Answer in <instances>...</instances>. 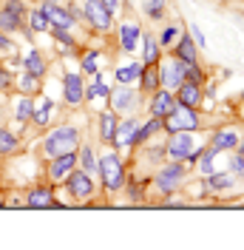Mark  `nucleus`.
Listing matches in <instances>:
<instances>
[{
	"mask_svg": "<svg viewBox=\"0 0 244 250\" xmlns=\"http://www.w3.org/2000/svg\"><path fill=\"white\" fill-rule=\"evenodd\" d=\"M65 188H68V193L74 199H88L91 190H94L91 179H88V171H71L68 179H65Z\"/></svg>",
	"mask_w": 244,
	"mask_h": 250,
	"instance_id": "20e7f679",
	"label": "nucleus"
},
{
	"mask_svg": "<svg viewBox=\"0 0 244 250\" xmlns=\"http://www.w3.org/2000/svg\"><path fill=\"white\" fill-rule=\"evenodd\" d=\"M173 105H176L173 94L170 91H159L156 97H153V103H151V114L153 117H168L170 111H173Z\"/></svg>",
	"mask_w": 244,
	"mask_h": 250,
	"instance_id": "9b49d317",
	"label": "nucleus"
},
{
	"mask_svg": "<svg viewBox=\"0 0 244 250\" xmlns=\"http://www.w3.org/2000/svg\"><path fill=\"white\" fill-rule=\"evenodd\" d=\"M9 83H12V77H9V74L0 68V88H9Z\"/></svg>",
	"mask_w": 244,
	"mask_h": 250,
	"instance_id": "79ce46f5",
	"label": "nucleus"
},
{
	"mask_svg": "<svg viewBox=\"0 0 244 250\" xmlns=\"http://www.w3.org/2000/svg\"><path fill=\"white\" fill-rule=\"evenodd\" d=\"M9 9H15V12L23 15V0H9Z\"/></svg>",
	"mask_w": 244,
	"mask_h": 250,
	"instance_id": "37998d69",
	"label": "nucleus"
},
{
	"mask_svg": "<svg viewBox=\"0 0 244 250\" xmlns=\"http://www.w3.org/2000/svg\"><path fill=\"white\" fill-rule=\"evenodd\" d=\"M170 128V131H193L199 125V117L196 111L190 108V105H173V111L168 114V123H165Z\"/></svg>",
	"mask_w": 244,
	"mask_h": 250,
	"instance_id": "7ed1b4c3",
	"label": "nucleus"
},
{
	"mask_svg": "<svg viewBox=\"0 0 244 250\" xmlns=\"http://www.w3.org/2000/svg\"><path fill=\"white\" fill-rule=\"evenodd\" d=\"M168 154L173 159H187V156L193 154V137H190V131H176V137L168 142Z\"/></svg>",
	"mask_w": 244,
	"mask_h": 250,
	"instance_id": "39448f33",
	"label": "nucleus"
},
{
	"mask_svg": "<svg viewBox=\"0 0 244 250\" xmlns=\"http://www.w3.org/2000/svg\"><path fill=\"white\" fill-rule=\"evenodd\" d=\"M26 71L34 74V77H43V74H46V65H43L40 51H29V54H26Z\"/></svg>",
	"mask_w": 244,
	"mask_h": 250,
	"instance_id": "412c9836",
	"label": "nucleus"
},
{
	"mask_svg": "<svg viewBox=\"0 0 244 250\" xmlns=\"http://www.w3.org/2000/svg\"><path fill=\"white\" fill-rule=\"evenodd\" d=\"M142 88H148V91H153L156 85H159V68H156V62H151V68H145L142 65Z\"/></svg>",
	"mask_w": 244,
	"mask_h": 250,
	"instance_id": "5701e85b",
	"label": "nucleus"
},
{
	"mask_svg": "<svg viewBox=\"0 0 244 250\" xmlns=\"http://www.w3.org/2000/svg\"><path fill=\"white\" fill-rule=\"evenodd\" d=\"M43 15L48 17L51 26H60V29H71V26H74V17L68 15L65 9L54 6V3H46V6H43Z\"/></svg>",
	"mask_w": 244,
	"mask_h": 250,
	"instance_id": "6e6552de",
	"label": "nucleus"
},
{
	"mask_svg": "<svg viewBox=\"0 0 244 250\" xmlns=\"http://www.w3.org/2000/svg\"><path fill=\"white\" fill-rule=\"evenodd\" d=\"M239 145V134L230 128V131H216L213 134V151H230Z\"/></svg>",
	"mask_w": 244,
	"mask_h": 250,
	"instance_id": "4468645a",
	"label": "nucleus"
},
{
	"mask_svg": "<svg viewBox=\"0 0 244 250\" xmlns=\"http://www.w3.org/2000/svg\"><path fill=\"white\" fill-rule=\"evenodd\" d=\"M15 145H17V142H15V137H12L9 131H0V154H9Z\"/></svg>",
	"mask_w": 244,
	"mask_h": 250,
	"instance_id": "72a5a7b5",
	"label": "nucleus"
},
{
	"mask_svg": "<svg viewBox=\"0 0 244 250\" xmlns=\"http://www.w3.org/2000/svg\"><path fill=\"white\" fill-rule=\"evenodd\" d=\"M100 171H102V179H105L108 190H120L122 182H125V173H122V159H120V156H117V154L102 156Z\"/></svg>",
	"mask_w": 244,
	"mask_h": 250,
	"instance_id": "f03ea898",
	"label": "nucleus"
},
{
	"mask_svg": "<svg viewBox=\"0 0 244 250\" xmlns=\"http://www.w3.org/2000/svg\"><path fill=\"white\" fill-rule=\"evenodd\" d=\"M213 148H210V151H207V154L202 156V165H199V168H202V173H207V176H210V173H213Z\"/></svg>",
	"mask_w": 244,
	"mask_h": 250,
	"instance_id": "f704fd0d",
	"label": "nucleus"
},
{
	"mask_svg": "<svg viewBox=\"0 0 244 250\" xmlns=\"http://www.w3.org/2000/svg\"><path fill=\"white\" fill-rule=\"evenodd\" d=\"M139 74H142V65H139V62H134V65H125V68H120V71H117V80H122V83H131V80H139Z\"/></svg>",
	"mask_w": 244,
	"mask_h": 250,
	"instance_id": "a878e982",
	"label": "nucleus"
},
{
	"mask_svg": "<svg viewBox=\"0 0 244 250\" xmlns=\"http://www.w3.org/2000/svg\"><path fill=\"white\" fill-rule=\"evenodd\" d=\"M12 40H6V37H3V34H0V54H9V51H12Z\"/></svg>",
	"mask_w": 244,
	"mask_h": 250,
	"instance_id": "58836bf2",
	"label": "nucleus"
},
{
	"mask_svg": "<svg viewBox=\"0 0 244 250\" xmlns=\"http://www.w3.org/2000/svg\"><path fill=\"white\" fill-rule=\"evenodd\" d=\"M85 17L91 20L97 29H102V31L111 26V12L102 9V3H100V0H88V3H85Z\"/></svg>",
	"mask_w": 244,
	"mask_h": 250,
	"instance_id": "423d86ee",
	"label": "nucleus"
},
{
	"mask_svg": "<svg viewBox=\"0 0 244 250\" xmlns=\"http://www.w3.org/2000/svg\"><path fill=\"white\" fill-rule=\"evenodd\" d=\"M48 205H54L51 188H34L29 193V208H48Z\"/></svg>",
	"mask_w": 244,
	"mask_h": 250,
	"instance_id": "2eb2a0df",
	"label": "nucleus"
},
{
	"mask_svg": "<svg viewBox=\"0 0 244 250\" xmlns=\"http://www.w3.org/2000/svg\"><path fill=\"white\" fill-rule=\"evenodd\" d=\"M207 185H210V190H224V188L233 185V173H210Z\"/></svg>",
	"mask_w": 244,
	"mask_h": 250,
	"instance_id": "b1692460",
	"label": "nucleus"
},
{
	"mask_svg": "<svg viewBox=\"0 0 244 250\" xmlns=\"http://www.w3.org/2000/svg\"><path fill=\"white\" fill-rule=\"evenodd\" d=\"M23 91H37V77L34 74H23Z\"/></svg>",
	"mask_w": 244,
	"mask_h": 250,
	"instance_id": "4c0bfd02",
	"label": "nucleus"
},
{
	"mask_svg": "<svg viewBox=\"0 0 244 250\" xmlns=\"http://www.w3.org/2000/svg\"><path fill=\"white\" fill-rule=\"evenodd\" d=\"M137 128H139L137 120L122 123L120 128H117V134H114V142H117V145H131V142H134V134H137Z\"/></svg>",
	"mask_w": 244,
	"mask_h": 250,
	"instance_id": "dca6fc26",
	"label": "nucleus"
},
{
	"mask_svg": "<svg viewBox=\"0 0 244 250\" xmlns=\"http://www.w3.org/2000/svg\"><path fill=\"white\" fill-rule=\"evenodd\" d=\"M199 100H202V91H199V83H193V80H182L179 83V103L182 105H196Z\"/></svg>",
	"mask_w": 244,
	"mask_h": 250,
	"instance_id": "f8f14e48",
	"label": "nucleus"
},
{
	"mask_svg": "<svg viewBox=\"0 0 244 250\" xmlns=\"http://www.w3.org/2000/svg\"><path fill=\"white\" fill-rule=\"evenodd\" d=\"M193 37H196V43H199V46H204V37H202V31H199L196 26H193Z\"/></svg>",
	"mask_w": 244,
	"mask_h": 250,
	"instance_id": "c03bdc74",
	"label": "nucleus"
},
{
	"mask_svg": "<svg viewBox=\"0 0 244 250\" xmlns=\"http://www.w3.org/2000/svg\"><path fill=\"white\" fill-rule=\"evenodd\" d=\"M242 156H244V142H242Z\"/></svg>",
	"mask_w": 244,
	"mask_h": 250,
	"instance_id": "a18cd8bd",
	"label": "nucleus"
},
{
	"mask_svg": "<svg viewBox=\"0 0 244 250\" xmlns=\"http://www.w3.org/2000/svg\"><path fill=\"white\" fill-rule=\"evenodd\" d=\"M111 103H114V108L117 111L131 108V105H137V91H131V88H120V91L111 97Z\"/></svg>",
	"mask_w": 244,
	"mask_h": 250,
	"instance_id": "f3484780",
	"label": "nucleus"
},
{
	"mask_svg": "<svg viewBox=\"0 0 244 250\" xmlns=\"http://www.w3.org/2000/svg\"><path fill=\"white\" fill-rule=\"evenodd\" d=\"M100 131H102V140L105 142H114V134H117V117L105 111L102 117H100Z\"/></svg>",
	"mask_w": 244,
	"mask_h": 250,
	"instance_id": "aec40b11",
	"label": "nucleus"
},
{
	"mask_svg": "<svg viewBox=\"0 0 244 250\" xmlns=\"http://www.w3.org/2000/svg\"><path fill=\"white\" fill-rule=\"evenodd\" d=\"M82 97H85V88H82L80 74H68V77H65V100H68L71 105H77Z\"/></svg>",
	"mask_w": 244,
	"mask_h": 250,
	"instance_id": "ddd939ff",
	"label": "nucleus"
},
{
	"mask_svg": "<svg viewBox=\"0 0 244 250\" xmlns=\"http://www.w3.org/2000/svg\"><path fill=\"white\" fill-rule=\"evenodd\" d=\"M176 60L196 62V48H193V43H190L187 37H182V40H179V46H176Z\"/></svg>",
	"mask_w": 244,
	"mask_h": 250,
	"instance_id": "4be33fe9",
	"label": "nucleus"
},
{
	"mask_svg": "<svg viewBox=\"0 0 244 250\" xmlns=\"http://www.w3.org/2000/svg\"><path fill=\"white\" fill-rule=\"evenodd\" d=\"M77 148V131L74 128H57L46 137V154L48 156H60V154H71Z\"/></svg>",
	"mask_w": 244,
	"mask_h": 250,
	"instance_id": "f257e3e1",
	"label": "nucleus"
},
{
	"mask_svg": "<svg viewBox=\"0 0 244 250\" xmlns=\"http://www.w3.org/2000/svg\"><path fill=\"white\" fill-rule=\"evenodd\" d=\"M108 85L105 83H102V77H100V74H97V83H94L91 88H88V91H85V97H88V100H94V97H108Z\"/></svg>",
	"mask_w": 244,
	"mask_h": 250,
	"instance_id": "c85d7f7f",
	"label": "nucleus"
},
{
	"mask_svg": "<svg viewBox=\"0 0 244 250\" xmlns=\"http://www.w3.org/2000/svg\"><path fill=\"white\" fill-rule=\"evenodd\" d=\"M97 57H100L97 51H88V54H85V60H82V68L94 74V71H97Z\"/></svg>",
	"mask_w": 244,
	"mask_h": 250,
	"instance_id": "c9c22d12",
	"label": "nucleus"
},
{
	"mask_svg": "<svg viewBox=\"0 0 244 250\" xmlns=\"http://www.w3.org/2000/svg\"><path fill=\"white\" fill-rule=\"evenodd\" d=\"M230 171H233V173H239V176H244V156H242V154L230 159Z\"/></svg>",
	"mask_w": 244,
	"mask_h": 250,
	"instance_id": "e433bc0d",
	"label": "nucleus"
},
{
	"mask_svg": "<svg viewBox=\"0 0 244 250\" xmlns=\"http://www.w3.org/2000/svg\"><path fill=\"white\" fill-rule=\"evenodd\" d=\"M145 60L148 62L159 60V48H156V40H153V37H145Z\"/></svg>",
	"mask_w": 244,
	"mask_h": 250,
	"instance_id": "7c9ffc66",
	"label": "nucleus"
},
{
	"mask_svg": "<svg viewBox=\"0 0 244 250\" xmlns=\"http://www.w3.org/2000/svg\"><path fill=\"white\" fill-rule=\"evenodd\" d=\"M74 165H77L74 151H71V154H60L54 162H51V179H62V176H68V173L74 171Z\"/></svg>",
	"mask_w": 244,
	"mask_h": 250,
	"instance_id": "9d476101",
	"label": "nucleus"
},
{
	"mask_svg": "<svg viewBox=\"0 0 244 250\" xmlns=\"http://www.w3.org/2000/svg\"><path fill=\"white\" fill-rule=\"evenodd\" d=\"M145 12L151 17H162L165 12V0H145Z\"/></svg>",
	"mask_w": 244,
	"mask_h": 250,
	"instance_id": "2f4dec72",
	"label": "nucleus"
},
{
	"mask_svg": "<svg viewBox=\"0 0 244 250\" xmlns=\"http://www.w3.org/2000/svg\"><path fill=\"white\" fill-rule=\"evenodd\" d=\"M100 3H102V9H105V12H111V15L117 12V0H100Z\"/></svg>",
	"mask_w": 244,
	"mask_h": 250,
	"instance_id": "ea45409f",
	"label": "nucleus"
},
{
	"mask_svg": "<svg viewBox=\"0 0 244 250\" xmlns=\"http://www.w3.org/2000/svg\"><path fill=\"white\" fill-rule=\"evenodd\" d=\"M31 114H34V108H31V103H29V100L23 97V100L17 103V120H20V123H26V120H29Z\"/></svg>",
	"mask_w": 244,
	"mask_h": 250,
	"instance_id": "473e14b6",
	"label": "nucleus"
},
{
	"mask_svg": "<svg viewBox=\"0 0 244 250\" xmlns=\"http://www.w3.org/2000/svg\"><path fill=\"white\" fill-rule=\"evenodd\" d=\"M51 108H54V105H51V100H43V105H40V108L31 114V117H34V123H37V125H46V123H48V114H51Z\"/></svg>",
	"mask_w": 244,
	"mask_h": 250,
	"instance_id": "cd10ccee",
	"label": "nucleus"
},
{
	"mask_svg": "<svg viewBox=\"0 0 244 250\" xmlns=\"http://www.w3.org/2000/svg\"><path fill=\"white\" fill-rule=\"evenodd\" d=\"M48 26H51V23H48V17L43 15V9L31 15V29H34V31H46Z\"/></svg>",
	"mask_w": 244,
	"mask_h": 250,
	"instance_id": "c756f323",
	"label": "nucleus"
},
{
	"mask_svg": "<svg viewBox=\"0 0 244 250\" xmlns=\"http://www.w3.org/2000/svg\"><path fill=\"white\" fill-rule=\"evenodd\" d=\"M120 37H122V48H125V51H134V48H137V40H139V26L125 23L120 29Z\"/></svg>",
	"mask_w": 244,
	"mask_h": 250,
	"instance_id": "6ab92c4d",
	"label": "nucleus"
},
{
	"mask_svg": "<svg viewBox=\"0 0 244 250\" xmlns=\"http://www.w3.org/2000/svg\"><path fill=\"white\" fill-rule=\"evenodd\" d=\"M159 128H162V120L156 117V120H151V123L145 125V128H137V134H134V142H145L148 137H151V134H156Z\"/></svg>",
	"mask_w": 244,
	"mask_h": 250,
	"instance_id": "393cba45",
	"label": "nucleus"
},
{
	"mask_svg": "<svg viewBox=\"0 0 244 250\" xmlns=\"http://www.w3.org/2000/svg\"><path fill=\"white\" fill-rule=\"evenodd\" d=\"M173 37H176V29H168L165 34H162V46H168V43L173 40Z\"/></svg>",
	"mask_w": 244,
	"mask_h": 250,
	"instance_id": "a19ab883",
	"label": "nucleus"
},
{
	"mask_svg": "<svg viewBox=\"0 0 244 250\" xmlns=\"http://www.w3.org/2000/svg\"><path fill=\"white\" fill-rule=\"evenodd\" d=\"M20 23H23V15H20V12L9 9V6L0 12V29H3V31H15V29H20Z\"/></svg>",
	"mask_w": 244,
	"mask_h": 250,
	"instance_id": "a211bd4d",
	"label": "nucleus"
},
{
	"mask_svg": "<svg viewBox=\"0 0 244 250\" xmlns=\"http://www.w3.org/2000/svg\"><path fill=\"white\" fill-rule=\"evenodd\" d=\"M77 162H80L85 171H94V168H97V156H94V151L88 148V145H82V151H80V156H77Z\"/></svg>",
	"mask_w": 244,
	"mask_h": 250,
	"instance_id": "bb28decb",
	"label": "nucleus"
},
{
	"mask_svg": "<svg viewBox=\"0 0 244 250\" xmlns=\"http://www.w3.org/2000/svg\"><path fill=\"white\" fill-rule=\"evenodd\" d=\"M182 176H184V168L179 165V162H170L168 168H162V173H159V188L162 190H173V188L182 182Z\"/></svg>",
	"mask_w": 244,
	"mask_h": 250,
	"instance_id": "0eeeda50",
	"label": "nucleus"
},
{
	"mask_svg": "<svg viewBox=\"0 0 244 250\" xmlns=\"http://www.w3.org/2000/svg\"><path fill=\"white\" fill-rule=\"evenodd\" d=\"M159 80L165 83V85H170V88H179V83H182V60H170L165 62L162 68H159Z\"/></svg>",
	"mask_w": 244,
	"mask_h": 250,
	"instance_id": "1a4fd4ad",
	"label": "nucleus"
}]
</instances>
